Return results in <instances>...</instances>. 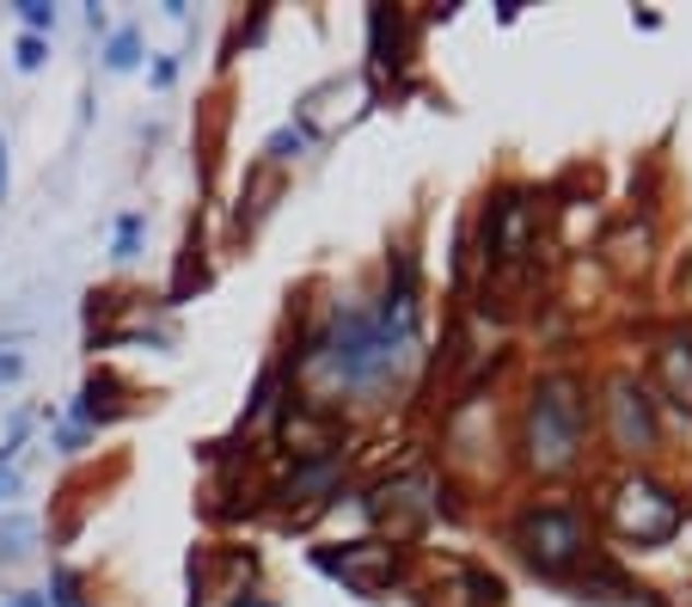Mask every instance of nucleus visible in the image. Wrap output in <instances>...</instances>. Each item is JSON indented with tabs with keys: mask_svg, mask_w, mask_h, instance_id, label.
Wrapping results in <instances>:
<instances>
[{
	"mask_svg": "<svg viewBox=\"0 0 692 607\" xmlns=\"http://www.w3.org/2000/svg\"><path fill=\"white\" fill-rule=\"evenodd\" d=\"M619 528H625L637 546H661L668 534L680 528V503L668 498L661 485H649V479H631L625 491H619Z\"/></svg>",
	"mask_w": 692,
	"mask_h": 607,
	"instance_id": "f03ea898",
	"label": "nucleus"
},
{
	"mask_svg": "<svg viewBox=\"0 0 692 607\" xmlns=\"http://www.w3.org/2000/svg\"><path fill=\"white\" fill-rule=\"evenodd\" d=\"M19 19H25L32 32H56V7H44V0H25V7H19Z\"/></svg>",
	"mask_w": 692,
	"mask_h": 607,
	"instance_id": "0eeeda50",
	"label": "nucleus"
},
{
	"mask_svg": "<svg viewBox=\"0 0 692 607\" xmlns=\"http://www.w3.org/2000/svg\"><path fill=\"white\" fill-rule=\"evenodd\" d=\"M136 234H141V215L117 221V258H136Z\"/></svg>",
	"mask_w": 692,
	"mask_h": 607,
	"instance_id": "1a4fd4ad",
	"label": "nucleus"
},
{
	"mask_svg": "<svg viewBox=\"0 0 692 607\" xmlns=\"http://www.w3.org/2000/svg\"><path fill=\"white\" fill-rule=\"evenodd\" d=\"M32 540H37V522H32V515H7V522H0V559H25V552H32Z\"/></svg>",
	"mask_w": 692,
	"mask_h": 607,
	"instance_id": "39448f33",
	"label": "nucleus"
},
{
	"mask_svg": "<svg viewBox=\"0 0 692 607\" xmlns=\"http://www.w3.org/2000/svg\"><path fill=\"white\" fill-rule=\"evenodd\" d=\"M44 62V44L37 37H19V68H37Z\"/></svg>",
	"mask_w": 692,
	"mask_h": 607,
	"instance_id": "9b49d317",
	"label": "nucleus"
},
{
	"mask_svg": "<svg viewBox=\"0 0 692 607\" xmlns=\"http://www.w3.org/2000/svg\"><path fill=\"white\" fill-rule=\"evenodd\" d=\"M0 607H44V602H37V595H7Z\"/></svg>",
	"mask_w": 692,
	"mask_h": 607,
	"instance_id": "4468645a",
	"label": "nucleus"
},
{
	"mask_svg": "<svg viewBox=\"0 0 692 607\" xmlns=\"http://www.w3.org/2000/svg\"><path fill=\"white\" fill-rule=\"evenodd\" d=\"M289 148L301 154V148H307V136H301V129H282V136L270 141V160H289Z\"/></svg>",
	"mask_w": 692,
	"mask_h": 607,
	"instance_id": "9d476101",
	"label": "nucleus"
},
{
	"mask_svg": "<svg viewBox=\"0 0 692 607\" xmlns=\"http://www.w3.org/2000/svg\"><path fill=\"white\" fill-rule=\"evenodd\" d=\"M521 540H527V559H533L539 571H564V564L583 552V515L576 510H539L521 528Z\"/></svg>",
	"mask_w": 692,
	"mask_h": 607,
	"instance_id": "7ed1b4c3",
	"label": "nucleus"
},
{
	"mask_svg": "<svg viewBox=\"0 0 692 607\" xmlns=\"http://www.w3.org/2000/svg\"><path fill=\"white\" fill-rule=\"evenodd\" d=\"M13 491H19V472L7 467V460H0V498H13Z\"/></svg>",
	"mask_w": 692,
	"mask_h": 607,
	"instance_id": "ddd939ff",
	"label": "nucleus"
},
{
	"mask_svg": "<svg viewBox=\"0 0 692 607\" xmlns=\"http://www.w3.org/2000/svg\"><path fill=\"white\" fill-rule=\"evenodd\" d=\"M613 411H619V442H625V448H649V442H656V418H649L644 393L613 387Z\"/></svg>",
	"mask_w": 692,
	"mask_h": 607,
	"instance_id": "20e7f679",
	"label": "nucleus"
},
{
	"mask_svg": "<svg viewBox=\"0 0 692 607\" xmlns=\"http://www.w3.org/2000/svg\"><path fill=\"white\" fill-rule=\"evenodd\" d=\"M136 49H141L136 32H117V37H110V56H105V62L110 68H129V62H136Z\"/></svg>",
	"mask_w": 692,
	"mask_h": 607,
	"instance_id": "6e6552de",
	"label": "nucleus"
},
{
	"mask_svg": "<svg viewBox=\"0 0 692 607\" xmlns=\"http://www.w3.org/2000/svg\"><path fill=\"white\" fill-rule=\"evenodd\" d=\"M583 418H588V405L576 399L570 381H546V387L533 393V460L539 467H564L570 454H576Z\"/></svg>",
	"mask_w": 692,
	"mask_h": 607,
	"instance_id": "f257e3e1",
	"label": "nucleus"
},
{
	"mask_svg": "<svg viewBox=\"0 0 692 607\" xmlns=\"http://www.w3.org/2000/svg\"><path fill=\"white\" fill-rule=\"evenodd\" d=\"M19 374H25V357H13V350H0V387H7V381H19Z\"/></svg>",
	"mask_w": 692,
	"mask_h": 607,
	"instance_id": "f8f14e48",
	"label": "nucleus"
},
{
	"mask_svg": "<svg viewBox=\"0 0 692 607\" xmlns=\"http://www.w3.org/2000/svg\"><path fill=\"white\" fill-rule=\"evenodd\" d=\"M0 197H7V141H0Z\"/></svg>",
	"mask_w": 692,
	"mask_h": 607,
	"instance_id": "2eb2a0df",
	"label": "nucleus"
},
{
	"mask_svg": "<svg viewBox=\"0 0 692 607\" xmlns=\"http://www.w3.org/2000/svg\"><path fill=\"white\" fill-rule=\"evenodd\" d=\"M661 369H668V381H675V393H687L680 405H692V343H687V362H680V350H668L661 357Z\"/></svg>",
	"mask_w": 692,
	"mask_h": 607,
	"instance_id": "423d86ee",
	"label": "nucleus"
}]
</instances>
